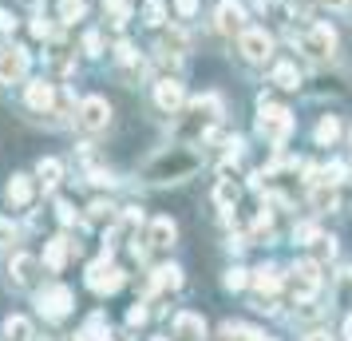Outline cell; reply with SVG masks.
Segmentation results:
<instances>
[{
    "label": "cell",
    "mask_w": 352,
    "mask_h": 341,
    "mask_svg": "<svg viewBox=\"0 0 352 341\" xmlns=\"http://www.w3.org/2000/svg\"><path fill=\"white\" fill-rule=\"evenodd\" d=\"M198 167H202V159H198L194 151H186V147H170V151H159L155 159L146 163L143 175L151 183H182V179H190Z\"/></svg>",
    "instance_id": "6da1fadb"
},
{
    "label": "cell",
    "mask_w": 352,
    "mask_h": 341,
    "mask_svg": "<svg viewBox=\"0 0 352 341\" xmlns=\"http://www.w3.org/2000/svg\"><path fill=\"white\" fill-rule=\"evenodd\" d=\"M218 119H222V99L218 96H202V99H194L190 112H186V119L178 123V135H182V139H202Z\"/></svg>",
    "instance_id": "7a4b0ae2"
},
{
    "label": "cell",
    "mask_w": 352,
    "mask_h": 341,
    "mask_svg": "<svg viewBox=\"0 0 352 341\" xmlns=\"http://www.w3.org/2000/svg\"><path fill=\"white\" fill-rule=\"evenodd\" d=\"M257 131H261L265 139H273V143H281L289 131H293V115H289L285 107H273V103L261 99V119H257Z\"/></svg>",
    "instance_id": "3957f363"
},
{
    "label": "cell",
    "mask_w": 352,
    "mask_h": 341,
    "mask_svg": "<svg viewBox=\"0 0 352 341\" xmlns=\"http://www.w3.org/2000/svg\"><path fill=\"white\" fill-rule=\"evenodd\" d=\"M76 119H80L83 131H103L107 123H111V103H107L103 96H87L80 103V115H76Z\"/></svg>",
    "instance_id": "277c9868"
},
{
    "label": "cell",
    "mask_w": 352,
    "mask_h": 341,
    "mask_svg": "<svg viewBox=\"0 0 352 341\" xmlns=\"http://www.w3.org/2000/svg\"><path fill=\"white\" fill-rule=\"evenodd\" d=\"M238 48H241V56H245V60L265 64V60L273 56V36L261 32V28H245V32H241V40H238Z\"/></svg>",
    "instance_id": "5b68a950"
},
{
    "label": "cell",
    "mask_w": 352,
    "mask_h": 341,
    "mask_svg": "<svg viewBox=\"0 0 352 341\" xmlns=\"http://www.w3.org/2000/svg\"><path fill=\"white\" fill-rule=\"evenodd\" d=\"M28 72V52L16 44H0V83H16Z\"/></svg>",
    "instance_id": "8992f818"
},
{
    "label": "cell",
    "mask_w": 352,
    "mask_h": 341,
    "mask_svg": "<svg viewBox=\"0 0 352 341\" xmlns=\"http://www.w3.org/2000/svg\"><path fill=\"white\" fill-rule=\"evenodd\" d=\"M36 306H40L44 318L60 322V318H67V309H72V290H67V286H48V290H40Z\"/></svg>",
    "instance_id": "52a82bcc"
},
{
    "label": "cell",
    "mask_w": 352,
    "mask_h": 341,
    "mask_svg": "<svg viewBox=\"0 0 352 341\" xmlns=\"http://www.w3.org/2000/svg\"><path fill=\"white\" fill-rule=\"evenodd\" d=\"M320 286V266L317 262H297L293 266V278H289V290H293V298H313Z\"/></svg>",
    "instance_id": "ba28073f"
},
{
    "label": "cell",
    "mask_w": 352,
    "mask_h": 341,
    "mask_svg": "<svg viewBox=\"0 0 352 341\" xmlns=\"http://www.w3.org/2000/svg\"><path fill=\"white\" fill-rule=\"evenodd\" d=\"M87 286H91L96 293H115L119 286H123V270L103 258V262H96V266L87 270Z\"/></svg>",
    "instance_id": "9c48e42d"
},
{
    "label": "cell",
    "mask_w": 352,
    "mask_h": 341,
    "mask_svg": "<svg viewBox=\"0 0 352 341\" xmlns=\"http://www.w3.org/2000/svg\"><path fill=\"white\" fill-rule=\"evenodd\" d=\"M301 48L309 52L313 60H324V56H333L336 52V32L329 28V24H317V28L301 40Z\"/></svg>",
    "instance_id": "30bf717a"
},
{
    "label": "cell",
    "mask_w": 352,
    "mask_h": 341,
    "mask_svg": "<svg viewBox=\"0 0 352 341\" xmlns=\"http://www.w3.org/2000/svg\"><path fill=\"white\" fill-rule=\"evenodd\" d=\"M218 28H222L226 36L245 32V8H241L238 0H222V8H218Z\"/></svg>",
    "instance_id": "8fae6325"
},
{
    "label": "cell",
    "mask_w": 352,
    "mask_h": 341,
    "mask_svg": "<svg viewBox=\"0 0 352 341\" xmlns=\"http://www.w3.org/2000/svg\"><path fill=\"white\" fill-rule=\"evenodd\" d=\"M175 338L178 341H202L206 338V322L198 313H178L175 318Z\"/></svg>",
    "instance_id": "7c38bea8"
},
{
    "label": "cell",
    "mask_w": 352,
    "mask_h": 341,
    "mask_svg": "<svg viewBox=\"0 0 352 341\" xmlns=\"http://www.w3.org/2000/svg\"><path fill=\"white\" fill-rule=\"evenodd\" d=\"M155 99H159V107H162V112H170V115H175L178 107H182L186 92H182V83H178V80H162L159 87H155Z\"/></svg>",
    "instance_id": "4fadbf2b"
},
{
    "label": "cell",
    "mask_w": 352,
    "mask_h": 341,
    "mask_svg": "<svg viewBox=\"0 0 352 341\" xmlns=\"http://www.w3.org/2000/svg\"><path fill=\"white\" fill-rule=\"evenodd\" d=\"M175 234H178V227L170 218H155L151 230H146V242H151V250H166V246H175Z\"/></svg>",
    "instance_id": "5bb4252c"
},
{
    "label": "cell",
    "mask_w": 352,
    "mask_h": 341,
    "mask_svg": "<svg viewBox=\"0 0 352 341\" xmlns=\"http://www.w3.org/2000/svg\"><path fill=\"white\" fill-rule=\"evenodd\" d=\"M36 270H40V266H36V258H28V254H16V258H12V266H8V274H12V282H16V286H32Z\"/></svg>",
    "instance_id": "9a60e30c"
},
{
    "label": "cell",
    "mask_w": 352,
    "mask_h": 341,
    "mask_svg": "<svg viewBox=\"0 0 352 341\" xmlns=\"http://www.w3.org/2000/svg\"><path fill=\"white\" fill-rule=\"evenodd\" d=\"M24 99H28V107H36V112H48L56 96H52V83L32 80V83H28V92H24Z\"/></svg>",
    "instance_id": "2e32d148"
},
{
    "label": "cell",
    "mask_w": 352,
    "mask_h": 341,
    "mask_svg": "<svg viewBox=\"0 0 352 341\" xmlns=\"http://www.w3.org/2000/svg\"><path fill=\"white\" fill-rule=\"evenodd\" d=\"M8 203L12 207H28L32 203V179L28 175H12V183H8Z\"/></svg>",
    "instance_id": "e0dca14e"
},
{
    "label": "cell",
    "mask_w": 352,
    "mask_h": 341,
    "mask_svg": "<svg viewBox=\"0 0 352 341\" xmlns=\"http://www.w3.org/2000/svg\"><path fill=\"white\" fill-rule=\"evenodd\" d=\"M151 286H155V290H178V286H182L178 266H159V270H155V278H151Z\"/></svg>",
    "instance_id": "ac0fdd59"
},
{
    "label": "cell",
    "mask_w": 352,
    "mask_h": 341,
    "mask_svg": "<svg viewBox=\"0 0 352 341\" xmlns=\"http://www.w3.org/2000/svg\"><path fill=\"white\" fill-rule=\"evenodd\" d=\"M254 286L261 293H277L281 290V274H277L273 266H261V270H254Z\"/></svg>",
    "instance_id": "d6986e66"
},
{
    "label": "cell",
    "mask_w": 352,
    "mask_h": 341,
    "mask_svg": "<svg viewBox=\"0 0 352 341\" xmlns=\"http://www.w3.org/2000/svg\"><path fill=\"white\" fill-rule=\"evenodd\" d=\"M103 12L111 17L115 28H123V24L131 20V4H127V0H103Z\"/></svg>",
    "instance_id": "ffe728a7"
},
{
    "label": "cell",
    "mask_w": 352,
    "mask_h": 341,
    "mask_svg": "<svg viewBox=\"0 0 352 341\" xmlns=\"http://www.w3.org/2000/svg\"><path fill=\"white\" fill-rule=\"evenodd\" d=\"M4 333H8V341H28L32 338V325H28V318H8Z\"/></svg>",
    "instance_id": "44dd1931"
},
{
    "label": "cell",
    "mask_w": 352,
    "mask_h": 341,
    "mask_svg": "<svg viewBox=\"0 0 352 341\" xmlns=\"http://www.w3.org/2000/svg\"><path fill=\"white\" fill-rule=\"evenodd\" d=\"M340 139V123H336V115H324L317 123V143H336Z\"/></svg>",
    "instance_id": "7402d4cb"
},
{
    "label": "cell",
    "mask_w": 352,
    "mask_h": 341,
    "mask_svg": "<svg viewBox=\"0 0 352 341\" xmlns=\"http://www.w3.org/2000/svg\"><path fill=\"white\" fill-rule=\"evenodd\" d=\"M36 175L44 179V191H52V187L60 183V163H56V159H40V167H36Z\"/></svg>",
    "instance_id": "603a6c76"
},
{
    "label": "cell",
    "mask_w": 352,
    "mask_h": 341,
    "mask_svg": "<svg viewBox=\"0 0 352 341\" xmlns=\"http://www.w3.org/2000/svg\"><path fill=\"white\" fill-rule=\"evenodd\" d=\"M273 83H277V87H297L301 76H297V68L293 64H277L273 68Z\"/></svg>",
    "instance_id": "cb8c5ba5"
},
{
    "label": "cell",
    "mask_w": 352,
    "mask_h": 341,
    "mask_svg": "<svg viewBox=\"0 0 352 341\" xmlns=\"http://www.w3.org/2000/svg\"><path fill=\"white\" fill-rule=\"evenodd\" d=\"M222 341H265V338H261V333H254V329H245V325H226Z\"/></svg>",
    "instance_id": "d4e9b609"
},
{
    "label": "cell",
    "mask_w": 352,
    "mask_h": 341,
    "mask_svg": "<svg viewBox=\"0 0 352 341\" xmlns=\"http://www.w3.org/2000/svg\"><path fill=\"white\" fill-rule=\"evenodd\" d=\"M64 258H67V238H52V246H48V266H52V270H60V266H64Z\"/></svg>",
    "instance_id": "484cf974"
},
{
    "label": "cell",
    "mask_w": 352,
    "mask_h": 341,
    "mask_svg": "<svg viewBox=\"0 0 352 341\" xmlns=\"http://www.w3.org/2000/svg\"><path fill=\"white\" fill-rule=\"evenodd\" d=\"M162 52L166 56H186V32H170L162 40Z\"/></svg>",
    "instance_id": "4316f807"
},
{
    "label": "cell",
    "mask_w": 352,
    "mask_h": 341,
    "mask_svg": "<svg viewBox=\"0 0 352 341\" xmlns=\"http://www.w3.org/2000/svg\"><path fill=\"white\" fill-rule=\"evenodd\" d=\"M218 203H222V207H234V203H238V187H234L230 179L218 183Z\"/></svg>",
    "instance_id": "83f0119b"
},
{
    "label": "cell",
    "mask_w": 352,
    "mask_h": 341,
    "mask_svg": "<svg viewBox=\"0 0 352 341\" xmlns=\"http://www.w3.org/2000/svg\"><path fill=\"white\" fill-rule=\"evenodd\" d=\"M60 17L64 20H80L83 17V0H60Z\"/></svg>",
    "instance_id": "f1b7e54d"
},
{
    "label": "cell",
    "mask_w": 352,
    "mask_h": 341,
    "mask_svg": "<svg viewBox=\"0 0 352 341\" xmlns=\"http://www.w3.org/2000/svg\"><path fill=\"white\" fill-rule=\"evenodd\" d=\"M143 17H146V24H151V28H159V24H162V17H166V8H162L159 0H151V4H146V12H143Z\"/></svg>",
    "instance_id": "f546056e"
},
{
    "label": "cell",
    "mask_w": 352,
    "mask_h": 341,
    "mask_svg": "<svg viewBox=\"0 0 352 341\" xmlns=\"http://www.w3.org/2000/svg\"><path fill=\"white\" fill-rule=\"evenodd\" d=\"M245 286V270H226V290H241Z\"/></svg>",
    "instance_id": "4dcf8cb0"
},
{
    "label": "cell",
    "mask_w": 352,
    "mask_h": 341,
    "mask_svg": "<svg viewBox=\"0 0 352 341\" xmlns=\"http://www.w3.org/2000/svg\"><path fill=\"white\" fill-rule=\"evenodd\" d=\"M12 242H16V230H12L8 218H0V246H12Z\"/></svg>",
    "instance_id": "1f68e13d"
},
{
    "label": "cell",
    "mask_w": 352,
    "mask_h": 341,
    "mask_svg": "<svg viewBox=\"0 0 352 341\" xmlns=\"http://www.w3.org/2000/svg\"><path fill=\"white\" fill-rule=\"evenodd\" d=\"M111 203H103V198H99V203H91V218H111Z\"/></svg>",
    "instance_id": "d6a6232c"
},
{
    "label": "cell",
    "mask_w": 352,
    "mask_h": 341,
    "mask_svg": "<svg viewBox=\"0 0 352 341\" xmlns=\"http://www.w3.org/2000/svg\"><path fill=\"white\" fill-rule=\"evenodd\" d=\"M175 4H178L182 17H194V12H198V0H175Z\"/></svg>",
    "instance_id": "836d02e7"
},
{
    "label": "cell",
    "mask_w": 352,
    "mask_h": 341,
    "mask_svg": "<svg viewBox=\"0 0 352 341\" xmlns=\"http://www.w3.org/2000/svg\"><path fill=\"white\" fill-rule=\"evenodd\" d=\"M127 322H131V325H143V322H146V309H143V306H135V309L127 313Z\"/></svg>",
    "instance_id": "e575fe53"
},
{
    "label": "cell",
    "mask_w": 352,
    "mask_h": 341,
    "mask_svg": "<svg viewBox=\"0 0 352 341\" xmlns=\"http://www.w3.org/2000/svg\"><path fill=\"white\" fill-rule=\"evenodd\" d=\"M16 28V17L12 12H0V32H12Z\"/></svg>",
    "instance_id": "d590c367"
},
{
    "label": "cell",
    "mask_w": 352,
    "mask_h": 341,
    "mask_svg": "<svg viewBox=\"0 0 352 341\" xmlns=\"http://www.w3.org/2000/svg\"><path fill=\"white\" fill-rule=\"evenodd\" d=\"M56 211H60V223H76V211H72V207H67V203H60V207H56Z\"/></svg>",
    "instance_id": "8d00e7d4"
},
{
    "label": "cell",
    "mask_w": 352,
    "mask_h": 341,
    "mask_svg": "<svg viewBox=\"0 0 352 341\" xmlns=\"http://www.w3.org/2000/svg\"><path fill=\"white\" fill-rule=\"evenodd\" d=\"M32 32H36V36H48V32H52V28H48V20H44V17L32 20Z\"/></svg>",
    "instance_id": "74e56055"
},
{
    "label": "cell",
    "mask_w": 352,
    "mask_h": 341,
    "mask_svg": "<svg viewBox=\"0 0 352 341\" xmlns=\"http://www.w3.org/2000/svg\"><path fill=\"white\" fill-rule=\"evenodd\" d=\"M83 44H87V52H99V44H103V40H99V32H87V40H83Z\"/></svg>",
    "instance_id": "f35d334b"
},
{
    "label": "cell",
    "mask_w": 352,
    "mask_h": 341,
    "mask_svg": "<svg viewBox=\"0 0 352 341\" xmlns=\"http://www.w3.org/2000/svg\"><path fill=\"white\" fill-rule=\"evenodd\" d=\"M305 341H333V338H329V333H309Z\"/></svg>",
    "instance_id": "ab89813d"
},
{
    "label": "cell",
    "mask_w": 352,
    "mask_h": 341,
    "mask_svg": "<svg viewBox=\"0 0 352 341\" xmlns=\"http://www.w3.org/2000/svg\"><path fill=\"white\" fill-rule=\"evenodd\" d=\"M344 333H349V341H352V318H349V325H344Z\"/></svg>",
    "instance_id": "60d3db41"
},
{
    "label": "cell",
    "mask_w": 352,
    "mask_h": 341,
    "mask_svg": "<svg viewBox=\"0 0 352 341\" xmlns=\"http://www.w3.org/2000/svg\"><path fill=\"white\" fill-rule=\"evenodd\" d=\"M324 4H333V8H340V4H344V0H324Z\"/></svg>",
    "instance_id": "b9f144b4"
},
{
    "label": "cell",
    "mask_w": 352,
    "mask_h": 341,
    "mask_svg": "<svg viewBox=\"0 0 352 341\" xmlns=\"http://www.w3.org/2000/svg\"><path fill=\"white\" fill-rule=\"evenodd\" d=\"M159 341H162V338H159Z\"/></svg>",
    "instance_id": "7bdbcfd3"
}]
</instances>
